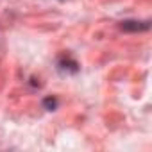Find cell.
<instances>
[{
  "instance_id": "1",
  "label": "cell",
  "mask_w": 152,
  "mask_h": 152,
  "mask_svg": "<svg viewBox=\"0 0 152 152\" xmlns=\"http://www.w3.org/2000/svg\"><path fill=\"white\" fill-rule=\"evenodd\" d=\"M57 70L61 73H77L81 70V66H79V63L75 61L70 54H63L57 59Z\"/></svg>"
},
{
  "instance_id": "2",
  "label": "cell",
  "mask_w": 152,
  "mask_h": 152,
  "mask_svg": "<svg viewBox=\"0 0 152 152\" xmlns=\"http://www.w3.org/2000/svg\"><path fill=\"white\" fill-rule=\"evenodd\" d=\"M124 32H145L150 29V20H124L120 22Z\"/></svg>"
},
{
  "instance_id": "3",
  "label": "cell",
  "mask_w": 152,
  "mask_h": 152,
  "mask_svg": "<svg viewBox=\"0 0 152 152\" xmlns=\"http://www.w3.org/2000/svg\"><path fill=\"white\" fill-rule=\"evenodd\" d=\"M41 106H43V109H47V111H56L57 106H59V100H57L56 97H45L43 102H41Z\"/></svg>"
}]
</instances>
